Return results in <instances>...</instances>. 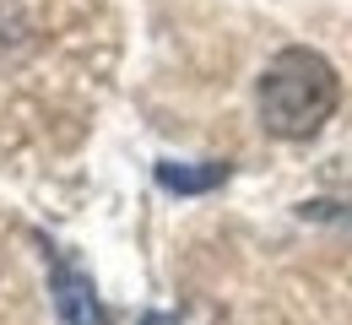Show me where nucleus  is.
<instances>
[{
  "label": "nucleus",
  "mask_w": 352,
  "mask_h": 325,
  "mask_svg": "<svg viewBox=\"0 0 352 325\" xmlns=\"http://www.w3.org/2000/svg\"><path fill=\"white\" fill-rule=\"evenodd\" d=\"M342 103V82H336V65L314 49H282L271 65H265L261 87H255V109H261V125L282 141H304L314 136Z\"/></svg>",
  "instance_id": "obj_1"
},
{
  "label": "nucleus",
  "mask_w": 352,
  "mask_h": 325,
  "mask_svg": "<svg viewBox=\"0 0 352 325\" xmlns=\"http://www.w3.org/2000/svg\"><path fill=\"white\" fill-rule=\"evenodd\" d=\"M49 282H54V315H60V325H103V304L92 293L87 271H76L71 260H54Z\"/></svg>",
  "instance_id": "obj_2"
},
{
  "label": "nucleus",
  "mask_w": 352,
  "mask_h": 325,
  "mask_svg": "<svg viewBox=\"0 0 352 325\" xmlns=\"http://www.w3.org/2000/svg\"><path fill=\"white\" fill-rule=\"evenodd\" d=\"M228 179V163H157V185L174 195H206Z\"/></svg>",
  "instance_id": "obj_3"
},
{
  "label": "nucleus",
  "mask_w": 352,
  "mask_h": 325,
  "mask_svg": "<svg viewBox=\"0 0 352 325\" xmlns=\"http://www.w3.org/2000/svg\"><path fill=\"white\" fill-rule=\"evenodd\" d=\"M141 325H179V320H174V315H146Z\"/></svg>",
  "instance_id": "obj_4"
}]
</instances>
